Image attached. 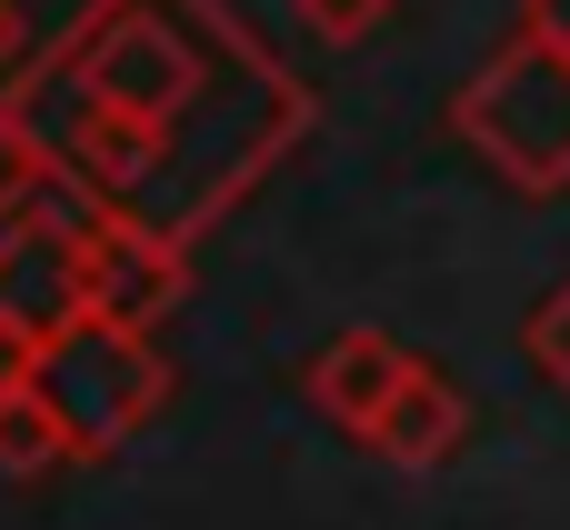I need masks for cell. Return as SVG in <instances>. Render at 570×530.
I'll use <instances>...</instances> for the list:
<instances>
[{
  "label": "cell",
  "instance_id": "6da1fadb",
  "mask_svg": "<svg viewBox=\"0 0 570 530\" xmlns=\"http://www.w3.org/2000/svg\"><path fill=\"white\" fill-rule=\"evenodd\" d=\"M0 100L40 120L80 200L140 210L170 241L210 230L311 130V90L230 0H90Z\"/></svg>",
  "mask_w": 570,
  "mask_h": 530
},
{
  "label": "cell",
  "instance_id": "4fadbf2b",
  "mask_svg": "<svg viewBox=\"0 0 570 530\" xmlns=\"http://www.w3.org/2000/svg\"><path fill=\"white\" fill-rule=\"evenodd\" d=\"M30 60V20H20V0H0V80Z\"/></svg>",
  "mask_w": 570,
  "mask_h": 530
},
{
  "label": "cell",
  "instance_id": "30bf717a",
  "mask_svg": "<svg viewBox=\"0 0 570 530\" xmlns=\"http://www.w3.org/2000/svg\"><path fill=\"white\" fill-rule=\"evenodd\" d=\"M521 351H531V371H541V381L570 401V271L541 291V301H531V321H521Z\"/></svg>",
  "mask_w": 570,
  "mask_h": 530
},
{
  "label": "cell",
  "instance_id": "7a4b0ae2",
  "mask_svg": "<svg viewBox=\"0 0 570 530\" xmlns=\"http://www.w3.org/2000/svg\"><path fill=\"white\" fill-rule=\"evenodd\" d=\"M451 130H461L521 200H561L570 190V50L501 40V50L451 90Z\"/></svg>",
  "mask_w": 570,
  "mask_h": 530
},
{
  "label": "cell",
  "instance_id": "7c38bea8",
  "mask_svg": "<svg viewBox=\"0 0 570 530\" xmlns=\"http://www.w3.org/2000/svg\"><path fill=\"white\" fill-rule=\"evenodd\" d=\"M511 40H541V50H570V0H521Z\"/></svg>",
  "mask_w": 570,
  "mask_h": 530
},
{
  "label": "cell",
  "instance_id": "5b68a950",
  "mask_svg": "<svg viewBox=\"0 0 570 530\" xmlns=\"http://www.w3.org/2000/svg\"><path fill=\"white\" fill-rule=\"evenodd\" d=\"M0 321L30 331V341H60L90 321V291H80V200L60 210H30L0 230Z\"/></svg>",
  "mask_w": 570,
  "mask_h": 530
},
{
  "label": "cell",
  "instance_id": "8fae6325",
  "mask_svg": "<svg viewBox=\"0 0 570 530\" xmlns=\"http://www.w3.org/2000/svg\"><path fill=\"white\" fill-rule=\"evenodd\" d=\"M391 10H401V0H291V20H301L311 40H331V50L381 40V30H391Z\"/></svg>",
  "mask_w": 570,
  "mask_h": 530
},
{
  "label": "cell",
  "instance_id": "3957f363",
  "mask_svg": "<svg viewBox=\"0 0 570 530\" xmlns=\"http://www.w3.org/2000/svg\"><path fill=\"white\" fill-rule=\"evenodd\" d=\"M40 401L60 411L70 431V461H110L130 451L160 411H170V351L150 331H120V321H80L40 351Z\"/></svg>",
  "mask_w": 570,
  "mask_h": 530
},
{
  "label": "cell",
  "instance_id": "ba28073f",
  "mask_svg": "<svg viewBox=\"0 0 570 530\" xmlns=\"http://www.w3.org/2000/svg\"><path fill=\"white\" fill-rule=\"evenodd\" d=\"M60 190H70V170H60V150L40 140V120H20V110L0 100V230L30 220V210H50Z\"/></svg>",
  "mask_w": 570,
  "mask_h": 530
},
{
  "label": "cell",
  "instance_id": "9c48e42d",
  "mask_svg": "<svg viewBox=\"0 0 570 530\" xmlns=\"http://www.w3.org/2000/svg\"><path fill=\"white\" fill-rule=\"evenodd\" d=\"M70 461V431H60V411L40 401V381L30 391H0V481H40V471H60Z\"/></svg>",
  "mask_w": 570,
  "mask_h": 530
},
{
  "label": "cell",
  "instance_id": "277c9868",
  "mask_svg": "<svg viewBox=\"0 0 570 530\" xmlns=\"http://www.w3.org/2000/svg\"><path fill=\"white\" fill-rule=\"evenodd\" d=\"M80 291H90V321H120V331H160L190 291V241L150 230L140 210H100L80 200Z\"/></svg>",
  "mask_w": 570,
  "mask_h": 530
},
{
  "label": "cell",
  "instance_id": "8992f818",
  "mask_svg": "<svg viewBox=\"0 0 570 530\" xmlns=\"http://www.w3.org/2000/svg\"><path fill=\"white\" fill-rule=\"evenodd\" d=\"M421 371V351L411 341H391V331H331L321 351H311V411L331 421V431H351L361 451H371V431H381V411L401 401V381Z\"/></svg>",
  "mask_w": 570,
  "mask_h": 530
},
{
  "label": "cell",
  "instance_id": "52a82bcc",
  "mask_svg": "<svg viewBox=\"0 0 570 530\" xmlns=\"http://www.w3.org/2000/svg\"><path fill=\"white\" fill-rule=\"evenodd\" d=\"M461 441H471V391L451 381V371H411L401 381V401L381 411V431H371V451L391 461V471H441V461H461Z\"/></svg>",
  "mask_w": 570,
  "mask_h": 530
}]
</instances>
